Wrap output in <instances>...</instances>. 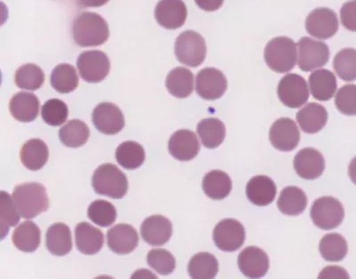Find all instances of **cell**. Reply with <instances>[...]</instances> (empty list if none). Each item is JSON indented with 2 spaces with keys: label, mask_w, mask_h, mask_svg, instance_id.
Returning <instances> with one entry per match:
<instances>
[{
  "label": "cell",
  "mask_w": 356,
  "mask_h": 279,
  "mask_svg": "<svg viewBox=\"0 0 356 279\" xmlns=\"http://www.w3.org/2000/svg\"><path fill=\"white\" fill-rule=\"evenodd\" d=\"M72 35L73 40L79 47H98L109 39L110 30L101 15L97 13L84 12L73 22Z\"/></svg>",
  "instance_id": "6da1fadb"
},
{
  "label": "cell",
  "mask_w": 356,
  "mask_h": 279,
  "mask_svg": "<svg viewBox=\"0 0 356 279\" xmlns=\"http://www.w3.org/2000/svg\"><path fill=\"white\" fill-rule=\"evenodd\" d=\"M12 198L24 218L37 217L49 208L47 189L40 183H24L15 186Z\"/></svg>",
  "instance_id": "7a4b0ae2"
},
{
  "label": "cell",
  "mask_w": 356,
  "mask_h": 279,
  "mask_svg": "<svg viewBox=\"0 0 356 279\" xmlns=\"http://www.w3.org/2000/svg\"><path fill=\"white\" fill-rule=\"evenodd\" d=\"M92 186L98 195L120 199L128 192L129 182L125 174L116 166L104 164L95 170Z\"/></svg>",
  "instance_id": "3957f363"
},
{
  "label": "cell",
  "mask_w": 356,
  "mask_h": 279,
  "mask_svg": "<svg viewBox=\"0 0 356 279\" xmlns=\"http://www.w3.org/2000/svg\"><path fill=\"white\" fill-rule=\"evenodd\" d=\"M298 45L288 37H276L267 43L265 60L268 67L277 74H287L298 61Z\"/></svg>",
  "instance_id": "277c9868"
},
{
  "label": "cell",
  "mask_w": 356,
  "mask_h": 279,
  "mask_svg": "<svg viewBox=\"0 0 356 279\" xmlns=\"http://www.w3.org/2000/svg\"><path fill=\"white\" fill-rule=\"evenodd\" d=\"M175 54L178 61L189 67H198L206 58L207 46L202 35L186 31L177 38Z\"/></svg>",
  "instance_id": "5b68a950"
},
{
  "label": "cell",
  "mask_w": 356,
  "mask_h": 279,
  "mask_svg": "<svg viewBox=\"0 0 356 279\" xmlns=\"http://www.w3.org/2000/svg\"><path fill=\"white\" fill-rule=\"evenodd\" d=\"M344 217V207L338 199L332 196H323L317 199L312 206V220L321 230H330L338 228Z\"/></svg>",
  "instance_id": "8992f818"
},
{
  "label": "cell",
  "mask_w": 356,
  "mask_h": 279,
  "mask_svg": "<svg viewBox=\"0 0 356 279\" xmlns=\"http://www.w3.org/2000/svg\"><path fill=\"white\" fill-rule=\"evenodd\" d=\"M298 67L303 72H311L323 67L330 59V49L323 41L304 37L298 41Z\"/></svg>",
  "instance_id": "52a82bcc"
},
{
  "label": "cell",
  "mask_w": 356,
  "mask_h": 279,
  "mask_svg": "<svg viewBox=\"0 0 356 279\" xmlns=\"http://www.w3.org/2000/svg\"><path fill=\"white\" fill-rule=\"evenodd\" d=\"M77 66L81 78L89 83H98L109 74L111 63L106 53L89 50L81 54Z\"/></svg>",
  "instance_id": "ba28073f"
},
{
  "label": "cell",
  "mask_w": 356,
  "mask_h": 279,
  "mask_svg": "<svg viewBox=\"0 0 356 279\" xmlns=\"http://www.w3.org/2000/svg\"><path fill=\"white\" fill-rule=\"evenodd\" d=\"M278 97L289 109H300L309 99V88L306 80L296 74L285 75L279 82Z\"/></svg>",
  "instance_id": "9c48e42d"
},
{
  "label": "cell",
  "mask_w": 356,
  "mask_h": 279,
  "mask_svg": "<svg viewBox=\"0 0 356 279\" xmlns=\"http://www.w3.org/2000/svg\"><path fill=\"white\" fill-rule=\"evenodd\" d=\"M213 239L221 251H237L245 242L244 227L234 218H225L215 227Z\"/></svg>",
  "instance_id": "30bf717a"
},
{
  "label": "cell",
  "mask_w": 356,
  "mask_h": 279,
  "mask_svg": "<svg viewBox=\"0 0 356 279\" xmlns=\"http://www.w3.org/2000/svg\"><path fill=\"white\" fill-rule=\"evenodd\" d=\"M339 19L335 12L327 8L312 11L306 20L308 33L319 40H329L339 31Z\"/></svg>",
  "instance_id": "8fae6325"
},
{
  "label": "cell",
  "mask_w": 356,
  "mask_h": 279,
  "mask_svg": "<svg viewBox=\"0 0 356 279\" xmlns=\"http://www.w3.org/2000/svg\"><path fill=\"white\" fill-rule=\"evenodd\" d=\"M227 80L221 71L216 68H205L196 76L195 90L203 99H219L227 90Z\"/></svg>",
  "instance_id": "7c38bea8"
},
{
  "label": "cell",
  "mask_w": 356,
  "mask_h": 279,
  "mask_svg": "<svg viewBox=\"0 0 356 279\" xmlns=\"http://www.w3.org/2000/svg\"><path fill=\"white\" fill-rule=\"evenodd\" d=\"M92 120L98 131L109 136L118 134L125 126L122 110L111 103L98 104L94 110Z\"/></svg>",
  "instance_id": "4fadbf2b"
},
{
  "label": "cell",
  "mask_w": 356,
  "mask_h": 279,
  "mask_svg": "<svg viewBox=\"0 0 356 279\" xmlns=\"http://www.w3.org/2000/svg\"><path fill=\"white\" fill-rule=\"evenodd\" d=\"M269 138L273 147L282 152H291L300 141V131L293 120L281 118L271 126Z\"/></svg>",
  "instance_id": "5bb4252c"
},
{
  "label": "cell",
  "mask_w": 356,
  "mask_h": 279,
  "mask_svg": "<svg viewBox=\"0 0 356 279\" xmlns=\"http://www.w3.org/2000/svg\"><path fill=\"white\" fill-rule=\"evenodd\" d=\"M154 17L161 27L177 30L186 23L187 8L183 0H161L156 6Z\"/></svg>",
  "instance_id": "9a60e30c"
},
{
  "label": "cell",
  "mask_w": 356,
  "mask_h": 279,
  "mask_svg": "<svg viewBox=\"0 0 356 279\" xmlns=\"http://www.w3.org/2000/svg\"><path fill=\"white\" fill-rule=\"evenodd\" d=\"M293 164L296 173L303 180H316L323 175L325 170L323 155L312 148H304L298 152Z\"/></svg>",
  "instance_id": "2e32d148"
},
{
  "label": "cell",
  "mask_w": 356,
  "mask_h": 279,
  "mask_svg": "<svg viewBox=\"0 0 356 279\" xmlns=\"http://www.w3.org/2000/svg\"><path fill=\"white\" fill-rule=\"evenodd\" d=\"M238 265L245 277L259 278L266 276L269 269V258L262 249L256 246L245 248L238 257Z\"/></svg>",
  "instance_id": "e0dca14e"
},
{
  "label": "cell",
  "mask_w": 356,
  "mask_h": 279,
  "mask_svg": "<svg viewBox=\"0 0 356 279\" xmlns=\"http://www.w3.org/2000/svg\"><path fill=\"white\" fill-rule=\"evenodd\" d=\"M200 149L198 138L195 132L180 129L174 133L168 141V150L175 159L187 161L195 159Z\"/></svg>",
  "instance_id": "ac0fdd59"
},
{
  "label": "cell",
  "mask_w": 356,
  "mask_h": 279,
  "mask_svg": "<svg viewBox=\"0 0 356 279\" xmlns=\"http://www.w3.org/2000/svg\"><path fill=\"white\" fill-rule=\"evenodd\" d=\"M173 228L170 221L161 215H152L145 218L141 226L143 239L149 245L161 246L172 237Z\"/></svg>",
  "instance_id": "d6986e66"
},
{
  "label": "cell",
  "mask_w": 356,
  "mask_h": 279,
  "mask_svg": "<svg viewBox=\"0 0 356 279\" xmlns=\"http://www.w3.org/2000/svg\"><path fill=\"white\" fill-rule=\"evenodd\" d=\"M138 231L128 224H118L108 231L107 245L118 255H129L138 247Z\"/></svg>",
  "instance_id": "ffe728a7"
},
{
  "label": "cell",
  "mask_w": 356,
  "mask_h": 279,
  "mask_svg": "<svg viewBox=\"0 0 356 279\" xmlns=\"http://www.w3.org/2000/svg\"><path fill=\"white\" fill-rule=\"evenodd\" d=\"M40 106L39 98L29 92H18L9 103L12 116L21 122H33L39 115Z\"/></svg>",
  "instance_id": "44dd1931"
},
{
  "label": "cell",
  "mask_w": 356,
  "mask_h": 279,
  "mask_svg": "<svg viewBox=\"0 0 356 279\" xmlns=\"http://www.w3.org/2000/svg\"><path fill=\"white\" fill-rule=\"evenodd\" d=\"M75 241L79 252L93 255L103 248L104 237L97 228L88 223H81L75 228Z\"/></svg>",
  "instance_id": "7402d4cb"
},
{
  "label": "cell",
  "mask_w": 356,
  "mask_h": 279,
  "mask_svg": "<svg viewBox=\"0 0 356 279\" xmlns=\"http://www.w3.org/2000/svg\"><path fill=\"white\" fill-rule=\"evenodd\" d=\"M248 198L257 206L272 204L277 194L275 183L269 177L259 175L252 177L246 188Z\"/></svg>",
  "instance_id": "603a6c76"
},
{
  "label": "cell",
  "mask_w": 356,
  "mask_h": 279,
  "mask_svg": "<svg viewBox=\"0 0 356 279\" xmlns=\"http://www.w3.org/2000/svg\"><path fill=\"white\" fill-rule=\"evenodd\" d=\"M328 112L317 103H309L297 113V122L302 131L308 134L319 132L325 127Z\"/></svg>",
  "instance_id": "cb8c5ba5"
},
{
  "label": "cell",
  "mask_w": 356,
  "mask_h": 279,
  "mask_svg": "<svg viewBox=\"0 0 356 279\" xmlns=\"http://www.w3.org/2000/svg\"><path fill=\"white\" fill-rule=\"evenodd\" d=\"M338 82L335 74L326 69L312 72L309 77V88L312 96L318 101H329L335 96Z\"/></svg>",
  "instance_id": "d4e9b609"
},
{
  "label": "cell",
  "mask_w": 356,
  "mask_h": 279,
  "mask_svg": "<svg viewBox=\"0 0 356 279\" xmlns=\"http://www.w3.org/2000/svg\"><path fill=\"white\" fill-rule=\"evenodd\" d=\"M49 151L46 143L39 138L31 139L25 143L21 149L22 164L27 169L40 170L49 161Z\"/></svg>",
  "instance_id": "484cf974"
},
{
  "label": "cell",
  "mask_w": 356,
  "mask_h": 279,
  "mask_svg": "<svg viewBox=\"0 0 356 279\" xmlns=\"http://www.w3.org/2000/svg\"><path fill=\"white\" fill-rule=\"evenodd\" d=\"M46 240L47 249L54 255L65 256L72 251V232L66 224L55 223L50 226Z\"/></svg>",
  "instance_id": "4316f807"
},
{
  "label": "cell",
  "mask_w": 356,
  "mask_h": 279,
  "mask_svg": "<svg viewBox=\"0 0 356 279\" xmlns=\"http://www.w3.org/2000/svg\"><path fill=\"white\" fill-rule=\"evenodd\" d=\"M12 240L15 246L20 251L33 253L40 245L41 231L33 221H26L15 228Z\"/></svg>",
  "instance_id": "83f0119b"
},
{
  "label": "cell",
  "mask_w": 356,
  "mask_h": 279,
  "mask_svg": "<svg viewBox=\"0 0 356 279\" xmlns=\"http://www.w3.org/2000/svg\"><path fill=\"white\" fill-rule=\"evenodd\" d=\"M230 176L225 171L211 170L207 173L202 182V189L208 198L212 200L227 198L232 191Z\"/></svg>",
  "instance_id": "f1b7e54d"
},
{
  "label": "cell",
  "mask_w": 356,
  "mask_h": 279,
  "mask_svg": "<svg viewBox=\"0 0 356 279\" xmlns=\"http://www.w3.org/2000/svg\"><path fill=\"white\" fill-rule=\"evenodd\" d=\"M166 87L175 97H188L195 88L193 72L184 67L173 69L167 76Z\"/></svg>",
  "instance_id": "f546056e"
},
{
  "label": "cell",
  "mask_w": 356,
  "mask_h": 279,
  "mask_svg": "<svg viewBox=\"0 0 356 279\" xmlns=\"http://www.w3.org/2000/svg\"><path fill=\"white\" fill-rule=\"evenodd\" d=\"M280 212L288 216H298L306 210L307 198L306 193L297 186H288L282 190L279 196Z\"/></svg>",
  "instance_id": "4dcf8cb0"
},
{
  "label": "cell",
  "mask_w": 356,
  "mask_h": 279,
  "mask_svg": "<svg viewBox=\"0 0 356 279\" xmlns=\"http://www.w3.org/2000/svg\"><path fill=\"white\" fill-rule=\"evenodd\" d=\"M200 141L205 148L209 149L217 148L225 141L227 129L224 123L218 118L202 120L197 126Z\"/></svg>",
  "instance_id": "1f68e13d"
},
{
  "label": "cell",
  "mask_w": 356,
  "mask_h": 279,
  "mask_svg": "<svg viewBox=\"0 0 356 279\" xmlns=\"http://www.w3.org/2000/svg\"><path fill=\"white\" fill-rule=\"evenodd\" d=\"M51 85L61 94H68L78 88L79 80L76 69L69 63H61L53 70Z\"/></svg>",
  "instance_id": "d6a6232c"
},
{
  "label": "cell",
  "mask_w": 356,
  "mask_h": 279,
  "mask_svg": "<svg viewBox=\"0 0 356 279\" xmlns=\"http://www.w3.org/2000/svg\"><path fill=\"white\" fill-rule=\"evenodd\" d=\"M90 131L81 120H69L59 131V138L63 145L72 148H81L88 142Z\"/></svg>",
  "instance_id": "836d02e7"
},
{
  "label": "cell",
  "mask_w": 356,
  "mask_h": 279,
  "mask_svg": "<svg viewBox=\"0 0 356 279\" xmlns=\"http://www.w3.org/2000/svg\"><path fill=\"white\" fill-rule=\"evenodd\" d=\"M218 262L211 253H199L190 260L188 272L195 279H211L218 275Z\"/></svg>",
  "instance_id": "e575fe53"
},
{
  "label": "cell",
  "mask_w": 356,
  "mask_h": 279,
  "mask_svg": "<svg viewBox=\"0 0 356 279\" xmlns=\"http://www.w3.org/2000/svg\"><path fill=\"white\" fill-rule=\"evenodd\" d=\"M115 157L120 166L127 170H136L144 164L145 152L138 142L126 141L118 147Z\"/></svg>",
  "instance_id": "d590c367"
},
{
  "label": "cell",
  "mask_w": 356,
  "mask_h": 279,
  "mask_svg": "<svg viewBox=\"0 0 356 279\" xmlns=\"http://www.w3.org/2000/svg\"><path fill=\"white\" fill-rule=\"evenodd\" d=\"M348 252L346 240L341 234L332 233L326 234L321 240L320 253L324 260L328 262H340Z\"/></svg>",
  "instance_id": "8d00e7d4"
},
{
  "label": "cell",
  "mask_w": 356,
  "mask_h": 279,
  "mask_svg": "<svg viewBox=\"0 0 356 279\" xmlns=\"http://www.w3.org/2000/svg\"><path fill=\"white\" fill-rule=\"evenodd\" d=\"M42 69L34 63H26L17 69L15 74V82L22 90L35 91L39 90L44 82Z\"/></svg>",
  "instance_id": "74e56055"
},
{
  "label": "cell",
  "mask_w": 356,
  "mask_h": 279,
  "mask_svg": "<svg viewBox=\"0 0 356 279\" xmlns=\"http://www.w3.org/2000/svg\"><path fill=\"white\" fill-rule=\"evenodd\" d=\"M333 68L342 81H356V49L340 50L334 57Z\"/></svg>",
  "instance_id": "f35d334b"
},
{
  "label": "cell",
  "mask_w": 356,
  "mask_h": 279,
  "mask_svg": "<svg viewBox=\"0 0 356 279\" xmlns=\"http://www.w3.org/2000/svg\"><path fill=\"white\" fill-rule=\"evenodd\" d=\"M20 217L14 199L8 193L0 192V224L2 239L8 234L9 228L17 226L20 221Z\"/></svg>",
  "instance_id": "ab89813d"
},
{
  "label": "cell",
  "mask_w": 356,
  "mask_h": 279,
  "mask_svg": "<svg viewBox=\"0 0 356 279\" xmlns=\"http://www.w3.org/2000/svg\"><path fill=\"white\" fill-rule=\"evenodd\" d=\"M88 218L98 226L106 228L115 223V207L106 200H97L92 202L88 210Z\"/></svg>",
  "instance_id": "60d3db41"
},
{
  "label": "cell",
  "mask_w": 356,
  "mask_h": 279,
  "mask_svg": "<svg viewBox=\"0 0 356 279\" xmlns=\"http://www.w3.org/2000/svg\"><path fill=\"white\" fill-rule=\"evenodd\" d=\"M41 116L47 125L55 127L62 125L68 119V106L63 101L54 98L44 104Z\"/></svg>",
  "instance_id": "b9f144b4"
},
{
  "label": "cell",
  "mask_w": 356,
  "mask_h": 279,
  "mask_svg": "<svg viewBox=\"0 0 356 279\" xmlns=\"http://www.w3.org/2000/svg\"><path fill=\"white\" fill-rule=\"evenodd\" d=\"M148 265L161 275L172 273L176 269V259L165 249H152L147 255Z\"/></svg>",
  "instance_id": "7bdbcfd3"
},
{
  "label": "cell",
  "mask_w": 356,
  "mask_h": 279,
  "mask_svg": "<svg viewBox=\"0 0 356 279\" xmlns=\"http://www.w3.org/2000/svg\"><path fill=\"white\" fill-rule=\"evenodd\" d=\"M335 104L337 109L345 115H356V85L348 84L339 88Z\"/></svg>",
  "instance_id": "ee69618b"
},
{
  "label": "cell",
  "mask_w": 356,
  "mask_h": 279,
  "mask_svg": "<svg viewBox=\"0 0 356 279\" xmlns=\"http://www.w3.org/2000/svg\"><path fill=\"white\" fill-rule=\"evenodd\" d=\"M340 20L346 30L356 31V0H349L342 6Z\"/></svg>",
  "instance_id": "f6af8a7d"
},
{
  "label": "cell",
  "mask_w": 356,
  "mask_h": 279,
  "mask_svg": "<svg viewBox=\"0 0 356 279\" xmlns=\"http://www.w3.org/2000/svg\"><path fill=\"white\" fill-rule=\"evenodd\" d=\"M319 278H349V275L344 269L332 266L324 269L321 272Z\"/></svg>",
  "instance_id": "bcb514c9"
},
{
  "label": "cell",
  "mask_w": 356,
  "mask_h": 279,
  "mask_svg": "<svg viewBox=\"0 0 356 279\" xmlns=\"http://www.w3.org/2000/svg\"><path fill=\"white\" fill-rule=\"evenodd\" d=\"M195 1L202 10L214 12L221 8L225 0H195Z\"/></svg>",
  "instance_id": "7dc6e473"
},
{
  "label": "cell",
  "mask_w": 356,
  "mask_h": 279,
  "mask_svg": "<svg viewBox=\"0 0 356 279\" xmlns=\"http://www.w3.org/2000/svg\"><path fill=\"white\" fill-rule=\"evenodd\" d=\"M109 1L110 0H78V4L81 8H100Z\"/></svg>",
  "instance_id": "c3c4849f"
},
{
  "label": "cell",
  "mask_w": 356,
  "mask_h": 279,
  "mask_svg": "<svg viewBox=\"0 0 356 279\" xmlns=\"http://www.w3.org/2000/svg\"><path fill=\"white\" fill-rule=\"evenodd\" d=\"M348 175L350 177L352 182L356 185V157L351 161L348 167Z\"/></svg>",
  "instance_id": "681fc988"
}]
</instances>
